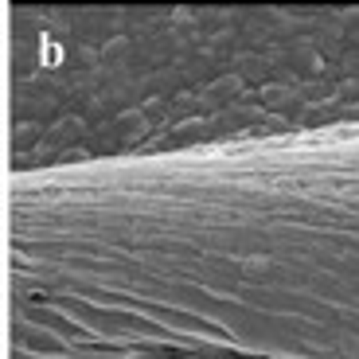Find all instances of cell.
<instances>
[{"label":"cell","mask_w":359,"mask_h":359,"mask_svg":"<svg viewBox=\"0 0 359 359\" xmlns=\"http://www.w3.org/2000/svg\"><path fill=\"white\" fill-rule=\"evenodd\" d=\"M359 359V129L4 184V359Z\"/></svg>","instance_id":"cell-1"},{"label":"cell","mask_w":359,"mask_h":359,"mask_svg":"<svg viewBox=\"0 0 359 359\" xmlns=\"http://www.w3.org/2000/svg\"><path fill=\"white\" fill-rule=\"evenodd\" d=\"M12 16L8 176L359 129V8Z\"/></svg>","instance_id":"cell-2"},{"label":"cell","mask_w":359,"mask_h":359,"mask_svg":"<svg viewBox=\"0 0 359 359\" xmlns=\"http://www.w3.org/2000/svg\"><path fill=\"white\" fill-rule=\"evenodd\" d=\"M47 359H207V355H176V351H71Z\"/></svg>","instance_id":"cell-3"}]
</instances>
